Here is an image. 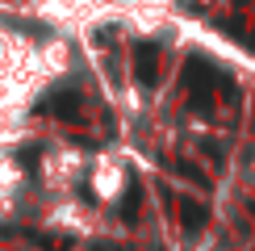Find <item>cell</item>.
I'll return each mask as SVG.
<instances>
[{"label": "cell", "mask_w": 255, "mask_h": 251, "mask_svg": "<svg viewBox=\"0 0 255 251\" xmlns=\"http://www.w3.org/2000/svg\"><path fill=\"white\" fill-rule=\"evenodd\" d=\"M134 76L142 88H155V80H159V46L155 42H138L134 46Z\"/></svg>", "instance_id": "cell-1"}, {"label": "cell", "mask_w": 255, "mask_h": 251, "mask_svg": "<svg viewBox=\"0 0 255 251\" xmlns=\"http://www.w3.org/2000/svg\"><path fill=\"white\" fill-rule=\"evenodd\" d=\"M176 214H180V226H184L188 235H193V230H201V226L209 222V209L201 205V201H193V197H184V201L176 205Z\"/></svg>", "instance_id": "cell-2"}, {"label": "cell", "mask_w": 255, "mask_h": 251, "mask_svg": "<svg viewBox=\"0 0 255 251\" xmlns=\"http://www.w3.org/2000/svg\"><path fill=\"white\" fill-rule=\"evenodd\" d=\"M42 113H59V118H76L80 113V97L76 92H55L42 101Z\"/></svg>", "instance_id": "cell-3"}, {"label": "cell", "mask_w": 255, "mask_h": 251, "mask_svg": "<svg viewBox=\"0 0 255 251\" xmlns=\"http://www.w3.org/2000/svg\"><path fill=\"white\" fill-rule=\"evenodd\" d=\"M46 251H71V239L67 235H50L46 239Z\"/></svg>", "instance_id": "cell-4"}, {"label": "cell", "mask_w": 255, "mask_h": 251, "mask_svg": "<svg viewBox=\"0 0 255 251\" xmlns=\"http://www.w3.org/2000/svg\"><path fill=\"white\" fill-rule=\"evenodd\" d=\"M17 159H21V163H25V167H34V163H38V151H34V146H29V151H21V155H17Z\"/></svg>", "instance_id": "cell-5"}]
</instances>
